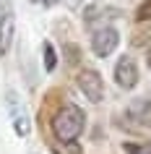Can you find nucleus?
I'll list each match as a JSON object with an SVG mask.
<instances>
[{
  "mask_svg": "<svg viewBox=\"0 0 151 154\" xmlns=\"http://www.w3.org/2000/svg\"><path fill=\"white\" fill-rule=\"evenodd\" d=\"M83 125H86V115L76 105H63L52 118V133L60 144H73L83 133Z\"/></svg>",
  "mask_w": 151,
  "mask_h": 154,
  "instance_id": "nucleus-1",
  "label": "nucleus"
},
{
  "mask_svg": "<svg viewBox=\"0 0 151 154\" xmlns=\"http://www.w3.org/2000/svg\"><path fill=\"white\" fill-rule=\"evenodd\" d=\"M5 110L11 115V125H13V133L21 138H29L32 136V115H29V107L26 102L21 99L16 89H8L5 91Z\"/></svg>",
  "mask_w": 151,
  "mask_h": 154,
  "instance_id": "nucleus-2",
  "label": "nucleus"
},
{
  "mask_svg": "<svg viewBox=\"0 0 151 154\" xmlns=\"http://www.w3.org/2000/svg\"><path fill=\"white\" fill-rule=\"evenodd\" d=\"M16 39V11L11 0H0V55H8Z\"/></svg>",
  "mask_w": 151,
  "mask_h": 154,
  "instance_id": "nucleus-3",
  "label": "nucleus"
},
{
  "mask_svg": "<svg viewBox=\"0 0 151 154\" xmlns=\"http://www.w3.org/2000/svg\"><path fill=\"white\" fill-rule=\"evenodd\" d=\"M78 89L83 91V97L89 99V102H102L104 99V79L99 76V71H94V68H83V71L78 73Z\"/></svg>",
  "mask_w": 151,
  "mask_h": 154,
  "instance_id": "nucleus-4",
  "label": "nucleus"
},
{
  "mask_svg": "<svg viewBox=\"0 0 151 154\" xmlns=\"http://www.w3.org/2000/svg\"><path fill=\"white\" fill-rule=\"evenodd\" d=\"M120 45V34L117 29H112V26H102V29H96L94 37H91V50H94L96 57H110Z\"/></svg>",
  "mask_w": 151,
  "mask_h": 154,
  "instance_id": "nucleus-5",
  "label": "nucleus"
},
{
  "mask_svg": "<svg viewBox=\"0 0 151 154\" xmlns=\"http://www.w3.org/2000/svg\"><path fill=\"white\" fill-rule=\"evenodd\" d=\"M115 84L120 89H133L138 84V65L130 55H122L115 63Z\"/></svg>",
  "mask_w": 151,
  "mask_h": 154,
  "instance_id": "nucleus-6",
  "label": "nucleus"
},
{
  "mask_svg": "<svg viewBox=\"0 0 151 154\" xmlns=\"http://www.w3.org/2000/svg\"><path fill=\"white\" fill-rule=\"evenodd\" d=\"M125 118H128L130 125H135V128L149 125V123H151V99H146V97L130 99L128 107H125Z\"/></svg>",
  "mask_w": 151,
  "mask_h": 154,
  "instance_id": "nucleus-7",
  "label": "nucleus"
},
{
  "mask_svg": "<svg viewBox=\"0 0 151 154\" xmlns=\"http://www.w3.org/2000/svg\"><path fill=\"white\" fill-rule=\"evenodd\" d=\"M125 154H151V141H128L122 144Z\"/></svg>",
  "mask_w": 151,
  "mask_h": 154,
  "instance_id": "nucleus-8",
  "label": "nucleus"
},
{
  "mask_svg": "<svg viewBox=\"0 0 151 154\" xmlns=\"http://www.w3.org/2000/svg\"><path fill=\"white\" fill-rule=\"evenodd\" d=\"M55 65H57V52H55V47L50 42H44V68L47 71H55Z\"/></svg>",
  "mask_w": 151,
  "mask_h": 154,
  "instance_id": "nucleus-9",
  "label": "nucleus"
},
{
  "mask_svg": "<svg viewBox=\"0 0 151 154\" xmlns=\"http://www.w3.org/2000/svg\"><path fill=\"white\" fill-rule=\"evenodd\" d=\"M55 154H81V146L73 141V144H63V146H55Z\"/></svg>",
  "mask_w": 151,
  "mask_h": 154,
  "instance_id": "nucleus-10",
  "label": "nucleus"
},
{
  "mask_svg": "<svg viewBox=\"0 0 151 154\" xmlns=\"http://www.w3.org/2000/svg\"><path fill=\"white\" fill-rule=\"evenodd\" d=\"M149 16H151V0H149V3H143L141 8H138V13H135L138 21H143V18H149Z\"/></svg>",
  "mask_w": 151,
  "mask_h": 154,
  "instance_id": "nucleus-11",
  "label": "nucleus"
},
{
  "mask_svg": "<svg viewBox=\"0 0 151 154\" xmlns=\"http://www.w3.org/2000/svg\"><path fill=\"white\" fill-rule=\"evenodd\" d=\"M60 3H65L68 8H78V5L83 3V0H60Z\"/></svg>",
  "mask_w": 151,
  "mask_h": 154,
  "instance_id": "nucleus-12",
  "label": "nucleus"
},
{
  "mask_svg": "<svg viewBox=\"0 0 151 154\" xmlns=\"http://www.w3.org/2000/svg\"><path fill=\"white\" fill-rule=\"evenodd\" d=\"M146 63H149V68H151V47H149V52H146Z\"/></svg>",
  "mask_w": 151,
  "mask_h": 154,
  "instance_id": "nucleus-13",
  "label": "nucleus"
},
{
  "mask_svg": "<svg viewBox=\"0 0 151 154\" xmlns=\"http://www.w3.org/2000/svg\"><path fill=\"white\" fill-rule=\"evenodd\" d=\"M32 3H52V0H32Z\"/></svg>",
  "mask_w": 151,
  "mask_h": 154,
  "instance_id": "nucleus-14",
  "label": "nucleus"
}]
</instances>
